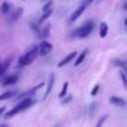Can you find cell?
Listing matches in <instances>:
<instances>
[{
    "label": "cell",
    "mask_w": 127,
    "mask_h": 127,
    "mask_svg": "<svg viewBox=\"0 0 127 127\" xmlns=\"http://www.w3.org/2000/svg\"><path fill=\"white\" fill-rule=\"evenodd\" d=\"M35 103H36V100H35V99H31V98H24V99H21V100H19V103H18L17 105L12 108V109L8 110V112L4 114V118L9 119V118H11V117L16 116L17 114L24 112L25 109L31 107V106H32Z\"/></svg>",
    "instance_id": "6da1fadb"
},
{
    "label": "cell",
    "mask_w": 127,
    "mask_h": 127,
    "mask_svg": "<svg viewBox=\"0 0 127 127\" xmlns=\"http://www.w3.org/2000/svg\"><path fill=\"white\" fill-rule=\"evenodd\" d=\"M37 56H38V46H32L25 55L19 57V59H18V66L19 67H25V66L30 65L36 59Z\"/></svg>",
    "instance_id": "7a4b0ae2"
},
{
    "label": "cell",
    "mask_w": 127,
    "mask_h": 127,
    "mask_svg": "<svg viewBox=\"0 0 127 127\" xmlns=\"http://www.w3.org/2000/svg\"><path fill=\"white\" fill-rule=\"evenodd\" d=\"M94 27H95L94 22H93L92 20H88V21H86L81 27L76 29V30L74 31V35L72 36L78 37V38H87L88 36L92 33V31L94 30Z\"/></svg>",
    "instance_id": "3957f363"
},
{
    "label": "cell",
    "mask_w": 127,
    "mask_h": 127,
    "mask_svg": "<svg viewBox=\"0 0 127 127\" xmlns=\"http://www.w3.org/2000/svg\"><path fill=\"white\" fill-rule=\"evenodd\" d=\"M51 50H53V45L50 42L46 41V40L41 41L39 44V46H38V55H40V56L48 55Z\"/></svg>",
    "instance_id": "277c9868"
},
{
    "label": "cell",
    "mask_w": 127,
    "mask_h": 127,
    "mask_svg": "<svg viewBox=\"0 0 127 127\" xmlns=\"http://www.w3.org/2000/svg\"><path fill=\"white\" fill-rule=\"evenodd\" d=\"M44 85H45V84H39V85H37L36 87L31 88V89L28 90V92H25V93H22V94L18 95V96H17V100H18V99H19V100H21V99H24V98H31V96H32V95H35V93L37 92L39 88H41Z\"/></svg>",
    "instance_id": "5b68a950"
},
{
    "label": "cell",
    "mask_w": 127,
    "mask_h": 127,
    "mask_svg": "<svg viewBox=\"0 0 127 127\" xmlns=\"http://www.w3.org/2000/svg\"><path fill=\"white\" fill-rule=\"evenodd\" d=\"M54 84H55V74H54V72H51V74L48 76L47 87H46V92H45V95H44V99H46L47 97L50 95L51 90H53V87H54Z\"/></svg>",
    "instance_id": "8992f818"
},
{
    "label": "cell",
    "mask_w": 127,
    "mask_h": 127,
    "mask_svg": "<svg viewBox=\"0 0 127 127\" xmlns=\"http://www.w3.org/2000/svg\"><path fill=\"white\" fill-rule=\"evenodd\" d=\"M86 4L85 3H83L81 6H79L78 8L76 9V10L74 11V12L71 13V16H70V18H69V20H70V22H74V21H76L77 19H78L79 17H80L81 15H83V12L86 10Z\"/></svg>",
    "instance_id": "52a82bcc"
},
{
    "label": "cell",
    "mask_w": 127,
    "mask_h": 127,
    "mask_svg": "<svg viewBox=\"0 0 127 127\" xmlns=\"http://www.w3.org/2000/svg\"><path fill=\"white\" fill-rule=\"evenodd\" d=\"M19 79V76L18 75H9V76L4 77L3 80H2V86L3 87H7V86H11V85H15L16 83L18 81Z\"/></svg>",
    "instance_id": "ba28073f"
},
{
    "label": "cell",
    "mask_w": 127,
    "mask_h": 127,
    "mask_svg": "<svg viewBox=\"0 0 127 127\" xmlns=\"http://www.w3.org/2000/svg\"><path fill=\"white\" fill-rule=\"evenodd\" d=\"M76 57H77V53H76V51H72V53H70L69 55H67V56H66V57L62 60V62L58 64V67H59V68L64 67V66H66L67 64H69L70 62H71V60H74Z\"/></svg>",
    "instance_id": "9c48e42d"
},
{
    "label": "cell",
    "mask_w": 127,
    "mask_h": 127,
    "mask_svg": "<svg viewBox=\"0 0 127 127\" xmlns=\"http://www.w3.org/2000/svg\"><path fill=\"white\" fill-rule=\"evenodd\" d=\"M10 63H11V58H8V59H6L4 62L0 63V78H2L3 75L6 74L7 69H8L9 66H10Z\"/></svg>",
    "instance_id": "30bf717a"
},
{
    "label": "cell",
    "mask_w": 127,
    "mask_h": 127,
    "mask_svg": "<svg viewBox=\"0 0 127 127\" xmlns=\"http://www.w3.org/2000/svg\"><path fill=\"white\" fill-rule=\"evenodd\" d=\"M109 101L112 104H114V105H116V106H121V107L126 106V100L125 99L121 98V97H117V96H112L109 98Z\"/></svg>",
    "instance_id": "8fae6325"
},
{
    "label": "cell",
    "mask_w": 127,
    "mask_h": 127,
    "mask_svg": "<svg viewBox=\"0 0 127 127\" xmlns=\"http://www.w3.org/2000/svg\"><path fill=\"white\" fill-rule=\"evenodd\" d=\"M16 95H17V90H8V92H4L0 95V101L10 99V98H12V97H15Z\"/></svg>",
    "instance_id": "7c38bea8"
},
{
    "label": "cell",
    "mask_w": 127,
    "mask_h": 127,
    "mask_svg": "<svg viewBox=\"0 0 127 127\" xmlns=\"http://www.w3.org/2000/svg\"><path fill=\"white\" fill-rule=\"evenodd\" d=\"M114 65L116 67L121 68L122 71H124L125 74H127V63L124 62V60H121V59H115L114 60Z\"/></svg>",
    "instance_id": "4fadbf2b"
},
{
    "label": "cell",
    "mask_w": 127,
    "mask_h": 127,
    "mask_svg": "<svg viewBox=\"0 0 127 127\" xmlns=\"http://www.w3.org/2000/svg\"><path fill=\"white\" fill-rule=\"evenodd\" d=\"M87 54H88V49H86V50H84L83 53H80V55H77V57H76V62H75V66H79L81 63L85 60V58H86V56H87Z\"/></svg>",
    "instance_id": "5bb4252c"
},
{
    "label": "cell",
    "mask_w": 127,
    "mask_h": 127,
    "mask_svg": "<svg viewBox=\"0 0 127 127\" xmlns=\"http://www.w3.org/2000/svg\"><path fill=\"white\" fill-rule=\"evenodd\" d=\"M107 32H108V26L106 22H101L100 26H99V36L100 38H105L107 36Z\"/></svg>",
    "instance_id": "9a60e30c"
},
{
    "label": "cell",
    "mask_w": 127,
    "mask_h": 127,
    "mask_svg": "<svg viewBox=\"0 0 127 127\" xmlns=\"http://www.w3.org/2000/svg\"><path fill=\"white\" fill-rule=\"evenodd\" d=\"M24 12V10H22L21 8H18V9H16L15 11H13L12 13H11V16H10V19H11V21H16V20L18 19V18L21 16V13Z\"/></svg>",
    "instance_id": "2e32d148"
},
{
    "label": "cell",
    "mask_w": 127,
    "mask_h": 127,
    "mask_svg": "<svg viewBox=\"0 0 127 127\" xmlns=\"http://www.w3.org/2000/svg\"><path fill=\"white\" fill-rule=\"evenodd\" d=\"M68 87H69V83H68V81L64 83L63 89H62V92H60V94H59V97H60V98H64L65 96H67V90H68Z\"/></svg>",
    "instance_id": "e0dca14e"
},
{
    "label": "cell",
    "mask_w": 127,
    "mask_h": 127,
    "mask_svg": "<svg viewBox=\"0 0 127 127\" xmlns=\"http://www.w3.org/2000/svg\"><path fill=\"white\" fill-rule=\"evenodd\" d=\"M9 10H10V4H9L8 2H3V3L1 4V7H0V11H1L3 15H7V13L9 12Z\"/></svg>",
    "instance_id": "ac0fdd59"
},
{
    "label": "cell",
    "mask_w": 127,
    "mask_h": 127,
    "mask_svg": "<svg viewBox=\"0 0 127 127\" xmlns=\"http://www.w3.org/2000/svg\"><path fill=\"white\" fill-rule=\"evenodd\" d=\"M53 13V9H49V10H47V11H45L44 12V15H42V17L40 18V20H39V25L40 24H42V22L45 21V20L47 19V18H49L50 17V15Z\"/></svg>",
    "instance_id": "d6986e66"
},
{
    "label": "cell",
    "mask_w": 127,
    "mask_h": 127,
    "mask_svg": "<svg viewBox=\"0 0 127 127\" xmlns=\"http://www.w3.org/2000/svg\"><path fill=\"white\" fill-rule=\"evenodd\" d=\"M119 75H121V79H122V83H123L124 89H127V75L124 71H122V70L119 72Z\"/></svg>",
    "instance_id": "ffe728a7"
},
{
    "label": "cell",
    "mask_w": 127,
    "mask_h": 127,
    "mask_svg": "<svg viewBox=\"0 0 127 127\" xmlns=\"http://www.w3.org/2000/svg\"><path fill=\"white\" fill-rule=\"evenodd\" d=\"M49 32H50V26H49V25H47V26L44 28V30H41V36H40V37L47 38L49 36Z\"/></svg>",
    "instance_id": "44dd1931"
},
{
    "label": "cell",
    "mask_w": 127,
    "mask_h": 127,
    "mask_svg": "<svg viewBox=\"0 0 127 127\" xmlns=\"http://www.w3.org/2000/svg\"><path fill=\"white\" fill-rule=\"evenodd\" d=\"M30 26H31V28H32V30L35 31L36 35H37L38 37H40V36H41V30H40L39 26H38V25H36V24H31Z\"/></svg>",
    "instance_id": "7402d4cb"
},
{
    "label": "cell",
    "mask_w": 127,
    "mask_h": 127,
    "mask_svg": "<svg viewBox=\"0 0 127 127\" xmlns=\"http://www.w3.org/2000/svg\"><path fill=\"white\" fill-rule=\"evenodd\" d=\"M96 107H97V104H96V103L90 104V106H89V117H93V116H94L95 110H96Z\"/></svg>",
    "instance_id": "603a6c76"
},
{
    "label": "cell",
    "mask_w": 127,
    "mask_h": 127,
    "mask_svg": "<svg viewBox=\"0 0 127 127\" xmlns=\"http://www.w3.org/2000/svg\"><path fill=\"white\" fill-rule=\"evenodd\" d=\"M107 117H108V115H104V116L101 117V118L99 119L98 122H97V125H96V127H103L104 123H105V121L107 119Z\"/></svg>",
    "instance_id": "cb8c5ba5"
},
{
    "label": "cell",
    "mask_w": 127,
    "mask_h": 127,
    "mask_svg": "<svg viewBox=\"0 0 127 127\" xmlns=\"http://www.w3.org/2000/svg\"><path fill=\"white\" fill-rule=\"evenodd\" d=\"M51 4H53V1L50 0V1L47 2V3L44 6V8H42V11L45 12V11H47V10H49V9H51Z\"/></svg>",
    "instance_id": "d4e9b609"
},
{
    "label": "cell",
    "mask_w": 127,
    "mask_h": 127,
    "mask_svg": "<svg viewBox=\"0 0 127 127\" xmlns=\"http://www.w3.org/2000/svg\"><path fill=\"white\" fill-rule=\"evenodd\" d=\"M98 90H99V85H96V86H95V87L92 89V92H90V95H92V96H95V95H97Z\"/></svg>",
    "instance_id": "484cf974"
},
{
    "label": "cell",
    "mask_w": 127,
    "mask_h": 127,
    "mask_svg": "<svg viewBox=\"0 0 127 127\" xmlns=\"http://www.w3.org/2000/svg\"><path fill=\"white\" fill-rule=\"evenodd\" d=\"M65 97H66V96H65ZM71 98H72L71 95H68V97H66V98H64V99H63V104H67V103H69V101L71 100Z\"/></svg>",
    "instance_id": "4316f807"
},
{
    "label": "cell",
    "mask_w": 127,
    "mask_h": 127,
    "mask_svg": "<svg viewBox=\"0 0 127 127\" xmlns=\"http://www.w3.org/2000/svg\"><path fill=\"white\" fill-rule=\"evenodd\" d=\"M4 110H6V107H4V106H2V107H0V116H1V115L4 113Z\"/></svg>",
    "instance_id": "83f0119b"
},
{
    "label": "cell",
    "mask_w": 127,
    "mask_h": 127,
    "mask_svg": "<svg viewBox=\"0 0 127 127\" xmlns=\"http://www.w3.org/2000/svg\"><path fill=\"white\" fill-rule=\"evenodd\" d=\"M92 1H93V0H85V1H84V3H85L86 6H88V4H89Z\"/></svg>",
    "instance_id": "f1b7e54d"
},
{
    "label": "cell",
    "mask_w": 127,
    "mask_h": 127,
    "mask_svg": "<svg viewBox=\"0 0 127 127\" xmlns=\"http://www.w3.org/2000/svg\"><path fill=\"white\" fill-rule=\"evenodd\" d=\"M123 9H124V10H127V2L123 6Z\"/></svg>",
    "instance_id": "f546056e"
},
{
    "label": "cell",
    "mask_w": 127,
    "mask_h": 127,
    "mask_svg": "<svg viewBox=\"0 0 127 127\" xmlns=\"http://www.w3.org/2000/svg\"><path fill=\"white\" fill-rule=\"evenodd\" d=\"M125 26H127V18L125 19Z\"/></svg>",
    "instance_id": "4dcf8cb0"
},
{
    "label": "cell",
    "mask_w": 127,
    "mask_h": 127,
    "mask_svg": "<svg viewBox=\"0 0 127 127\" xmlns=\"http://www.w3.org/2000/svg\"><path fill=\"white\" fill-rule=\"evenodd\" d=\"M0 127H7V126H0Z\"/></svg>",
    "instance_id": "1f68e13d"
},
{
    "label": "cell",
    "mask_w": 127,
    "mask_h": 127,
    "mask_svg": "<svg viewBox=\"0 0 127 127\" xmlns=\"http://www.w3.org/2000/svg\"><path fill=\"white\" fill-rule=\"evenodd\" d=\"M0 63H1V60H0Z\"/></svg>",
    "instance_id": "d6a6232c"
},
{
    "label": "cell",
    "mask_w": 127,
    "mask_h": 127,
    "mask_svg": "<svg viewBox=\"0 0 127 127\" xmlns=\"http://www.w3.org/2000/svg\"><path fill=\"white\" fill-rule=\"evenodd\" d=\"M126 2H127V1H126Z\"/></svg>",
    "instance_id": "836d02e7"
}]
</instances>
